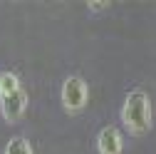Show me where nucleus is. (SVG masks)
Segmentation results:
<instances>
[{"instance_id":"nucleus-1","label":"nucleus","mask_w":156,"mask_h":154,"mask_svg":"<svg viewBox=\"0 0 156 154\" xmlns=\"http://www.w3.org/2000/svg\"><path fill=\"white\" fill-rule=\"evenodd\" d=\"M122 122L129 132L144 134L151 129V100L144 90H131L122 107Z\"/></svg>"},{"instance_id":"nucleus-3","label":"nucleus","mask_w":156,"mask_h":154,"mask_svg":"<svg viewBox=\"0 0 156 154\" xmlns=\"http://www.w3.org/2000/svg\"><path fill=\"white\" fill-rule=\"evenodd\" d=\"M27 107V94L25 90H17L12 94H5V97H0V109H3V117L8 122H17L23 117V112Z\"/></svg>"},{"instance_id":"nucleus-5","label":"nucleus","mask_w":156,"mask_h":154,"mask_svg":"<svg viewBox=\"0 0 156 154\" xmlns=\"http://www.w3.org/2000/svg\"><path fill=\"white\" fill-rule=\"evenodd\" d=\"M17 90H23L17 75H12V72H3V75H0V97L12 94V92H17Z\"/></svg>"},{"instance_id":"nucleus-2","label":"nucleus","mask_w":156,"mask_h":154,"mask_svg":"<svg viewBox=\"0 0 156 154\" xmlns=\"http://www.w3.org/2000/svg\"><path fill=\"white\" fill-rule=\"evenodd\" d=\"M87 97H89V90H87V82L82 77H67L65 85H62V105L67 112H80L84 105H87Z\"/></svg>"},{"instance_id":"nucleus-4","label":"nucleus","mask_w":156,"mask_h":154,"mask_svg":"<svg viewBox=\"0 0 156 154\" xmlns=\"http://www.w3.org/2000/svg\"><path fill=\"white\" fill-rule=\"evenodd\" d=\"M122 134L116 127H104L99 134H97V152L99 154H122Z\"/></svg>"},{"instance_id":"nucleus-6","label":"nucleus","mask_w":156,"mask_h":154,"mask_svg":"<svg viewBox=\"0 0 156 154\" xmlns=\"http://www.w3.org/2000/svg\"><path fill=\"white\" fill-rule=\"evenodd\" d=\"M5 154H32V147L25 137H12L5 147Z\"/></svg>"},{"instance_id":"nucleus-7","label":"nucleus","mask_w":156,"mask_h":154,"mask_svg":"<svg viewBox=\"0 0 156 154\" xmlns=\"http://www.w3.org/2000/svg\"><path fill=\"white\" fill-rule=\"evenodd\" d=\"M107 5H109V3H102V0H97V3H89V10H94V13H97V10H104Z\"/></svg>"}]
</instances>
